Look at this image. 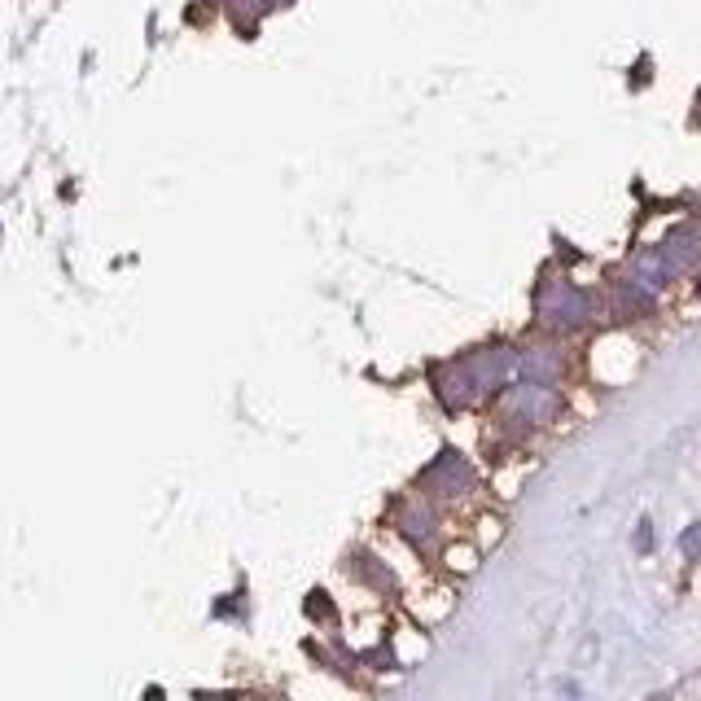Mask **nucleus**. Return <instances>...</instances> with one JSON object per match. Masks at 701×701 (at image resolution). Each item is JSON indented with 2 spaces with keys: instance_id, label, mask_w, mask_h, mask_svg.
<instances>
[{
  "instance_id": "1",
  "label": "nucleus",
  "mask_w": 701,
  "mask_h": 701,
  "mask_svg": "<svg viewBox=\"0 0 701 701\" xmlns=\"http://www.w3.org/2000/svg\"><path fill=\"white\" fill-rule=\"evenodd\" d=\"M539 316L548 320V325L557 329H579L583 320L592 316V298L579 290V285L570 281H544L539 285V298H535Z\"/></svg>"
},
{
  "instance_id": "2",
  "label": "nucleus",
  "mask_w": 701,
  "mask_h": 701,
  "mask_svg": "<svg viewBox=\"0 0 701 701\" xmlns=\"http://www.w3.org/2000/svg\"><path fill=\"white\" fill-rule=\"evenodd\" d=\"M658 268L666 272V281L680 277V272H693L701 263V228L697 224H680L675 233H666V241L653 250Z\"/></svg>"
},
{
  "instance_id": "3",
  "label": "nucleus",
  "mask_w": 701,
  "mask_h": 701,
  "mask_svg": "<svg viewBox=\"0 0 701 701\" xmlns=\"http://www.w3.org/2000/svg\"><path fill=\"white\" fill-rule=\"evenodd\" d=\"M557 408H561V399H557V390L553 382H517L509 386V412H513V421H553L557 417Z\"/></svg>"
},
{
  "instance_id": "4",
  "label": "nucleus",
  "mask_w": 701,
  "mask_h": 701,
  "mask_svg": "<svg viewBox=\"0 0 701 701\" xmlns=\"http://www.w3.org/2000/svg\"><path fill=\"white\" fill-rule=\"evenodd\" d=\"M425 482H430L434 491H443V496H456V491H465L469 482H474V469H469L456 452H443L439 461L425 469Z\"/></svg>"
},
{
  "instance_id": "5",
  "label": "nucleus",
  "mask_w": 701,
  "mask_h": 701,
  "mask_svg": "<svg viewBox=\"0 0 701 701\" xmlns=\"http://www.w3.org/2000/svg\"><path fill=\"white\" fill-rule=\"evenodd\" d=\"M517 373L526 377V382H557L561 377V351L553 347H531L517 355Z\"/></svg>"
},
{
  "instance_id": "6",
  "label": "nucleus",
  "mask_w": 701,
  "mask_h": 701,
  "mask_svg": "<svg viewBox=\"0 0 701 701\" xmlns=\"http://www.w3.org/2000/svg\"><path fill=\"white\" fill-rule=\"evenodd\" d=\"M684 553H688V557H701V522L684 535Z\"/></svg>"
}]
</instances>
